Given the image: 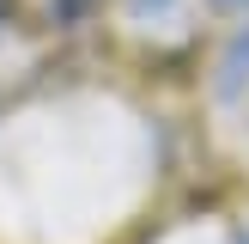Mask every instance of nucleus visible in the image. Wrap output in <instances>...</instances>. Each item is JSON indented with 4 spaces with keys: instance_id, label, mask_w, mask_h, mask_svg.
<instances>
[{
    "instance_id": "f257e3e1",
    "label": "nucleus",
    "mask_w": 249,
    "mask_h": 244,
    "mask_svg": "<svg viewBox=\"0 0 249 244\" xmlns=\"http://www.w3.org/2000/svg\"><path fill=\"white\" fill-rule=\"evenodd\" d=\"M170 6H177V0H128V12H134V19H164Z\"/></svg>"
},
{
    "instance_id": "f03ea898",
    "label": "nucleus",
    "mask_w": 249,
    "mask_h": 244,
    "mask_svg": "<svg viewBox=\"0 0 249 244\" xmlns=\"http://www.w3.org/2000/svg\"><path fill=\"white\" fill-rule=\"evenodd\" d=\"M213 6H225V12H249V0H213Z\"/></svg>"
},
{
    "instance_id": "7ed1b4c3",
    "label": "nucleus",
    "mask_w": 249,
    "mask_h": 244,
    "mask_svg": "<svg viewBox=\"0 0 249 244\" xmlns=\"http://www.w3.org/2000/svg\"><path fill=\"white\" fill-rule=\"evenodd\" d=\"M6 12H12V0H0V19H6Z\"/></svg>"
}]
</instances>
